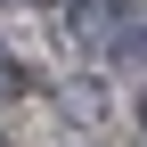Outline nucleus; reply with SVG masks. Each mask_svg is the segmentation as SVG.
<instances>
[{
    "instance_id": "7ed1b4c3",
    "label": "nucleus",
    "mask_w": 147,
    "mask_h": 147,
    "mask_svg": "<svg viewBox=\"0 0 147 147\" xmlns=\"http://www.w3.org/2000/svg\"><path fill=\"white\" fill-rule=\"evenodd\" d=\"M139 123H147V98H139Z\"/></svg>"
},
{
    "instance_id": "20e7f679",
    "label": "nucleus",
    "mask_w": 147,
    "mask_h": 147,
    "mask_svg": "<svg viewBox=\"0 0 147 147\" xmlns=\"http://www.w3.org/2000/svg\"><path fill=\"white\" fill-rule=\"evenodd\" d=\"M0 147H8V139H0Z\"/></svg>"
},
{
    "instance_id": "f03ea898",
    "label": "nucleus",
    "mask_w": 147,
    "mask_h": 147,
    "mask_svg": "<svg viewBox=\"0 0 147 147\" xmlns=\"http://www.w3.org/2000/svg\"><path fill=\"white\" fill-rule=\"evenodd\" d=\"M0 90H8V49H0Z\"/></svg>"
},
{
    "instance_id": "f257e3e1",
    "label": "nucleus",
    "mask_w": 147,
    "mask_h": 147,
    "mask_svg": "<svg viewBox=\"0 0 147 147\" xmlns=\"http://www.w3.org/2000/svg\"><path fill=\"white\" fill-rule=\"evenodd\" d=\"M123 25H139L131 0H74L65 8V33L82 49H123V57H139V33H123Z\"/></svg>"
}]
</instances>
